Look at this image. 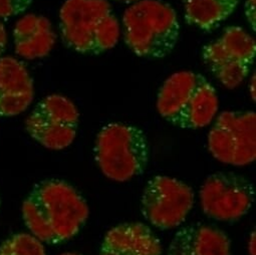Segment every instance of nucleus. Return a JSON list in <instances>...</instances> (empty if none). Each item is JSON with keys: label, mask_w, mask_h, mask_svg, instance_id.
<instances>
[{"label": "nucleus", "mask_w": 256, "mask_h": 255, "mask_svg": "<svg viewBox=\"0 0 256 255\" xmlns=\"http://www.w3.org/2000/svg\"><path fill=\"white\" fill-rule=\"evenodd\" d=\"M94 160L102 173L114 182H126L146 170L150 147L140 128L110 122L102 126L94 146Z\"/></svg>", "instance_id": "39448f33"}, {"label": "nucleus", "mask_w": 256, "mask_h": 255, "mask_svg": "<svg viewBox=\"0 0 256 255\" xmlns=\"http://www.w3.org/2000/svg\"><path fill=\"white\" fill-rule=\"evenodd\" d=\"M219 108L217 92L208 80L191 70L170 76L157 96V110L167 122L182 129L208 126Z\"/></svg>", "instance_id": "f03ea898"}, {"label": "nucleus", "mask_w": 256, "mask_h": 255, "mask_svg": "<svg viewBox=\"0 0 256 255\" xmlns=\"http://www.w3.org/2000/svg\"><path fill=\"white\" fill-rule=\"evenodd\" d=\"M56 40L50 22L38 14H26L14 26L16 52L26 60L42 58L50 54Z\"/></svg>", "instance_id": "4468645a"}, {"label": "nucleus", "mask_w": 256, "mask_h": 255, "mask_svg": "<svg viewBox=\"0 0 256 255\" xmlns=\"http://www.w3.org/2000/svg\"><path fill=\"white\" fill-rule=\"evenodd\" d=\"M160 239L146 224L122 223L110 229L100 255H162Z\"/></svg>", "instance_id": "f8f14e48"}, {"label": "nucleus", "mask_w": 256, "mask_h": 255, "mask_svg": "<svg viewBox=\"0 0 256 255\" xmlns=\"http://www.w3.org/2000/svg\"><path fill=\"white\" fill-rule=\"evenodd\" d=\"M60 255H82V254H80V253H74V252H66V253H62Z\"/></svg>", "instance_id": "5701e85b"}, {"label": "nucleus", "mask_w": 256, "mask_h": 255, "mask_svg": "<svg viewBox=\"0 0 256 255\" xmlns=\"http://www.w3.org/2000/svg\"><path fill=\"white\" fill-rule=\"evenodd\" d=\"M256 245H255V231L253 230L249 236L248 239V245H247V249H248V255H256V249H255Z\"/></svg>", "instance_id": "aec40b11"}, {"label": "nucleus", "mask_w": 256, "mask_h": 255, "mask_svg": "<svg viewBox=\"0 0 256 255\" xmlns=\"http://www.w3.org/2000/svg\"><path fill=\"white\" fill-rule=\"evenodd\" d=\"M22 212L30 233L50 245L74 238L90 216L84 198L72 185L58 179L38 183L24 201Z\"/></svg>", "instance_id": "f257e3e1"}, {"label": "nucleus", "mask_w": 256, "mask_h": 255, "mask_svg": "<svg viewBox=\"0 0 256 255\" xmlns=\"http://www.w3.org/2000/svg\"><path fill=\"white\" fill-rule=\"evenodd\" d=\"M8 44V32L4 22L0 20V56L4 54Z\"/></svg>", "instance_id": "6ab92c4d"}, {"label": "nucleus", "mask_w": 256, "mask_h": 255, "mask_svg": "<svg viewBox=\"0 0 256 255\" xmlns=\"http://www.w3.org/2000/svg\"><path fill=\"white\" fill-rule=\"evenodd\" d=\"M239 0H183L185 18L191 26L211 30L227 20Z\"/></svg>", "instance_id": "2eb2a0df"}, {"label": "nucleus", "mask_w": 256, "mask_h": 255, "mask_svg": "<svg viewBox=\"0 0 256 255\" xmlns=\"http://www.w3.org/2000/svg\"><path fill=\"white\" fill-rule=\"evenodd\" d=\"M0 205H2V200H0Z\"/></svg>", "instance_id": "b1692460"}, {"label": "nucleus", "mask_w": 256, "mask_h": 255, "mask_svg": "<svg viewBox=\"0 0 256 255\" xmlns=\"http://www.w3.org/2000/svg\"><path fill=\"white\" fill-rule=\"evenodd\" d=\"M167 255H231V242L221 229L197 223L176 232Z\"/></svg>", "instance_id": "ddd939ff"}, {"label": "nucleus", "mask_w": 256, "mask_h": 255, "mask_svg": "<svg viewBox=\"0 0 256 255\" xmlns=\"http://www.w3.org/2000/svg\"><path fill=\"white\" fill-rule=\"evenodd\" d=\"M32 0H0V18H8L24 14Z\"/></svg>", "instance_id": "f3484780"}, {"label": "nucleus", "mask_w": 256, "mask_h": 255, "mask_svg": "<svg viewBox=\"0 0 256 255\" xmlns=\"http://www.w3.org/2000/svg\"><path fill=\"white\" fill-rule=\"evenodd\" d=\"M194 200V192L186 183L168 176H155L143 191L141 212L152 226L169 230L186 220Z\"/></svg>", "instance_id": "1a4fd4ad"}, {"label": "nucleus", "mask_w": 256, "mask_h": 255, "mask_svg": "<svg viewBox=\"0 0 256 255\" xmlns=\"http://www.w3.org/2000/svg\"><path fill=\"white\" fill-rule=\"evenodd\" d=\"M255 72H253L251 80L249 82V92L253 102H255Z\"/></svg>", "instance_id": "412c9836"}, {"label": "nucleus", "mask_w": 256, "mask_h": 255, "mask_svg": "<svg viewBox=\"0 0 256 255\" xmlns=\"http://www.w3.org/2000/svg\"><path fill=\"white\" fill-rule=\"evenodd\" d=\"M200 202L207 217L220 222H235L252 208L254 187L242 175L217 172L204 181L200 189Z\"/></svg>", "instance_id": "9d476101"}, {"label": "nucleus", "mask_w": 256, "mask_h": 255, "mask_svg": "<svg viewBox=\"0 0 256 255\" xmlns=\"http://www.w3.org/2000/svg\"><path fill=\"white\" fill-rule=\"evenodd\" d=\"M256 44L242 28L229 26L216 40L202 50L204 62L227 88L239 86L249 74L254 62Z\"/></svg>", "instance_id": "0eeeda50"}, {"label": "nucleus", "mask_w": 256, "mask_h": 255, "mask_svg": "<svg viewBox=\"0 0 256 255\" xmlns=\"http://www.w3.org/2000/svg\"><path fill=\"white\" fill-rule=\"evenodd\" d=\"M78 120V110L74 102L62 94H50L28 114L26 130L42 147L60 151L74 143Z\"/></svg>", "instance_id": "6e6552de"}, {"label": "nucleus", "mask_w": 256, "mask_h": 255, "mask_svg": "<svg viewBox=\"0 0 256 255\" xmlns=\"http://www.w3.org/2000/svg\"><path fill=\"white\" fill-rule=\"evenodd\" d=\"M255 2L256 0H245V4H244V12H245V16L247 18V22L252 28V30L255 32Z\"/></svg>", "instance_id": "a211bd4d"}, {"label": "nucleus", "mask_w": 256, "mask_h": 255, "mask_svg": "<svg viewBox=\"0 0 256 255\" xmlns=\"http://www.w3.org/2000/svg\"><path fill=\"white\" fill-rule=\"evenodd\" d=\"M116 2H124V4H132V2H138V0H116Z\"/></svg>", "instance_id": "4be33fe9"}, {"label": "nucleus", "mask_w": 256, "mask_h": 255, "mask_svg": "<svg viewBox=\"0 0 256 255\" xmlns=\"http://www.w3.org/2000/svg\"><path fill=\"white\" fill-rule=\"evenodd\" d=\"M208 150L219 162L243 167L256 159V114L254 112H221L208 134Z\"/></svg>", "instance_id": "423d86ee"}, {"label": "nucleus", "mask_w": 256, "mask_h": 255, "mask_svg": "<svg viewBox=\"0 0 256 255\" xmlns=\"http://www.w3.org/2000/svg\"><path fill=\"white\" fill-rule=\"evenodd\" d=\"M34 98L32 78L16 58H0V116H14L26 112Z\"/></svg>", "instance_id": "9b49d317"}, {"label": "nucleus", "mask_w": 256, "mask_h": 255, "mask_svg": "<svg viewBox=\"0 0 256 255\" xmlns=\"http://www.w3.org/2000/svg\"><path fill=\"white\" fill-rule=\"evenodd\" d=\"M122 36L126 46L136 56L166 58L180 36L177 14L161 0H138L124 12Z\"/></svg>", "instance_id": "20e7f679"}, {"label": "nucleus", "mask_w": 256, "mask_h": 255, "mask_svg": "<svg viewBox=\"0 0 256 255\" xmlns=\"http://www.w3.org/2000/svg\"><path fill=\"white\" fill-rule=\"evenodd\" d=\"M60 30L66 46L82 54H100L116 46L120 34L108 0H66Z\"/></svg>", "instance_id": "7ed1b4c3"}, {"label": "nucleus", "mask_w": 256, "mask_h": 255, "mask_svg": "<svg viewBox=\"0 0 256 255\" xmlns=\"http://www.w3.org/2000/svg\"><path fill=\"white\" fill-rule=\"evenodd\" d=\"M0 255H46L44 243L32 233H18L0 245Z\"/></svg>", "instance_id": "dca6fc26"}]
</instances>
